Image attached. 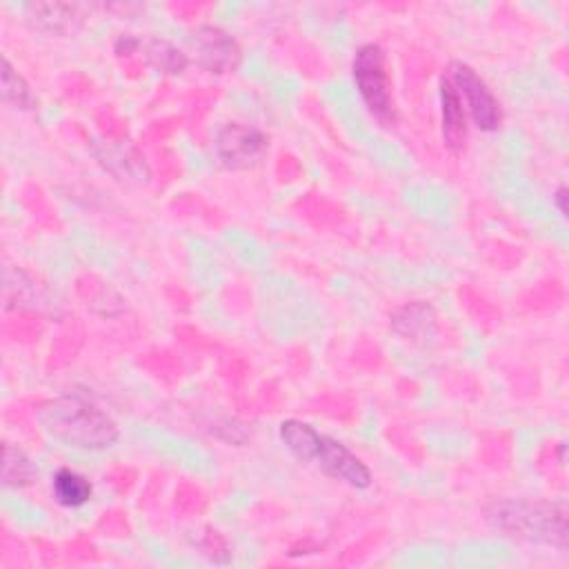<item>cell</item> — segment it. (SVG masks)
<instances>
[{
    "label": "cell",
    "instance_id": "6da1fadb",
    "mask_svg": "<svg viewBox=\"0 0 569 569\" xmlns=\"http://www.w3.org/2000/svg\"><path fill=\"white\" fill-rule=\"evenodd\" d=\"M42 429L58 442L80 451H104L120 440L118 422L82 396H58L36 411Z\"/></svg>",
    "mask_w": 569,
    "mask_h": 569
},
{
    "label": "cell",
    "instance_id": "7a4b0ae2",
    "mask_svg": "<svg viewBox=\"0 0 569 569\" xmlns=\"http://www.w3.org/2000/svg\"><path fill=\"white\" fill-rule=\"evenodd\" d=\"M278 436L291 456L333 480H340L353 489H367L373 480L369 467L347 445L320 433L309 422L296 418L282 420Z\"/></svg>",
    "mask_w": 569,
    "mask_h": 569
},
{
    "label": "cell",
    "instance_id": "3957f363",
    "mask_svg": "<svg viewBox=\"0 0 569 569\" xmlns=\"http://www.w3.org/2000/svg\"><path fill=\"white\" fill-rule=\"evenodd\" d=\"M487 522L520 542L567 549V502L556 500H493L485 509Z\"/></svg>",
    "mask_w": 569,
    "mask_h": 569
},
{
    "label": "cell",
    "instance_id": "277c9868",
    "mask_svg": "<svg viewBox=\"0 0 569 569\" xmlns=\"http://www.w3.org/2000/svg\"><path fill=\"white\" fill-rule=\"evenodd\" d=\"M353 84L367 111L382 124L396 122V107L391 98L389 76H387V56L380 44H362L351 62Z\"/></svg>",
    "mask_w": 569,
    "mask_h": 569
},
{
    "label": "cell",
    "instance_id": "5b68a950",
    "mask_svg": "<svg viewBox=\"0 0 569 569\" xmlns=\"http://www.w3.org/2000/svg\"><path fill=\"white\" fill-rule=\"evenodd\" d=\"M449 80L460 93V100H465L473 124L487 133L498 131L502 124V107L487 82L465 62H451Z\"/></svg>",
    "mask_w": 569,
    "mask_h": 569
},
{
    "label": "cell",
    "instance_id": "8992f818",
    "mask_svg": "<svg viewBox=\"0 0 569 569\" xmlns=\"http://www.w3.org/2000/svg\"><path fill=\"white\" fill-rule=\"evenodd\" d=\"M267 149V136L260 129L242 122H227L224 127H220L213 140L218 162L231 171L256 167L264 158Z\"/></svg>",
    "mask_w": 569,
    "mask_h": 569
},
{
    "label": "cell",
    "instance_id": "52a82bcc",
    "mask_svg": "<svg viewBox=\"0 0 569 569\" xmlns=\"http://www.w3.org/2000/svg\"><path fill=\"white\" fill-rule=\"evenodd\" d=\"M187 42L196 56V64L207 73H229L240 64V44L220 27L200 24L189 33Z\"/></svg>",
    "mask_w": 569,
    "mask_h": 569
},
{
    "label": "cell",
    "instance_id": "ba28073f",
    "mask_svg": "<svg viewBox=\"0 0 569 569\" xmlns=\"http://www.w3.org/2000/svg\"><path fill=\"white\" fill-rule=\"evenodd\" d=\"M96 160L120 182L144 184L151 178V169L144 162L142 153L122 140H102L93 142Z\"/></svg>",
    "mask_w": 569,
    "mask_h": 569
},
{
    "label": "cell",
    "instance_id": "9c48e42d",
    "mask_svg": "<svg viewBox=\"0 0 569 569\" xmlns=\"http://www.w3.org/2000/svg\"><path fill=\"white\" fill-rule=\"evenodd\" d=\"M438 100H440V129L442 142L451 153H460L467 142V113L449 76H442L438 82Z\"/></svg>",
    "mask_w": 569,
    "mask_h": 569
},
{
    "label": "cell",
    "instance_id": "30bf717a",
    "mask_svg": "<svg viewBox=\"0 0 569 569\" xmlns=\"http://www.w3.org/2000/svg\"><path fill=\"white\" fill-rule=\"evenodd\" d=\"M27 20L47 33L69 36L82 24V7L69 2H31L24 7Z\"/></svg>",
    "mask_w": 569,
    "mask_h": 569
},
{
    "label": "cell",
    "instance_id": "8fae6325",
    "mask_svg": "<svg viewBox=\"0 0 569 569\" xmlns=\"http://www.w3.org/2000/svg\"><path fill=\"white\" fill-rule=\"evenodd\" d=\"M51 489H53L56 502L62 507H69V509H78V507L87 505L93 493L89 478L69 467H62L53 473Z\"/></svg>",
    "mask_w": 569,
    "mask_h": 569
},
{
    "label": "cell",
    "instance_id": "7c38bea8",
    "mask_svg": "<svg viewBox=\"0 0 569 569\" xmlns=\"http://www.w3.org/2000/svg\"><path fill=\"white\" fill-rule=\"evenodd\" d=\"M144 58L147 62L156 69V71H162V73H169V76H178L187 69L189 64V58L182 49H178L171 40H164V38H149L144 44Z\"/></svg>",
    "mask_w": 569,
    "mask_h": 569
},
{
    "label": "cell",
    "instance_id": "4fadbf2b",
    "mask_svg": "<svg viewBox=\"0 0 569 569\" xmlns=\"http://www.w3.org/2000/svg\"><path fill=\"white\" fill-rule=\"evenodd\" d=\"M18 287L4 278V307H16V309H40L49 307L51 298L42 287H38L31 278H27L22 271L16 273Z\"/></svg>",
    "mask_w": 569,
    "mask_h": 569
},
{
    "label": "cell",
    "instance_id": "5bb4252c",
    "mask_svg": "<svg viewBox=\"0 0 569 569\" xmlns=\"http://www.w3.org/2000/svg\"><path fill=\"white\" fill-rule=\"evenodd\" d=\"M2 102L20 109V111H29L36 107V96L29 87V82L13 69V64L9 62L7 56H2Z\"/></svg>",
    "mask_w": 569,
    "mask_h": 569
},
{
    "label": "cell",
    "instance_id": "9a60e30c",
    "mask_svg": "<svg viewBox=\"0 0 569 569\" xmlns=\"http://www.w3.org/2000/svg\"><path fill=\"white\" fill-rule=\"evenodd\" d=\"M38 476L31 458L13 445H4V458H2V485L9 489H22L33 482Z\"/></svg>",
    "mask_w": 569,
    "mask_h": 569
},
{
    "label": "cell",
    "instance_id": "2e32d148",
    "mask_svg": "<svg viewBox=\"0 0 569 569\" xmlns=\"http://www.w3.org/2000/svg\"><path fill=\"white\" fill-rule=\"evenodd\" d=\"M138 47H142V42H140L138 38H133V36H120V38L116 40V44H113V51H116L118 56H131V53L138 51Z\"/></svg>",
    "mask_w": 569,
    "mask_h": 569
},
{
    "label": "cell",
    "instance_id": "e0dca14e",
    "mask_svg": "<svg viewBox=\"0 0 569 569\" xmlns=\"http://www.w3.org/2000/svg\"><path fill=\"white\" fill-rule=\"evenodd\" d=\"M551 200H553V207H556V211H558L562 218H567V216H569V209H567L569 191H567V187H565V184H558V189L553 191Z\"/></svg>",
    "mask_w": 569,
    "mask_h": 569
},
{
    "label": "cell",
    "instance_id": "ac0fdd59",
    "mask_svg": "<svg viewBox=\"0 0 569 569\" xmlns=\"http://www.w3.org/2000/svg\"><path fill=\"white\" fill-rule=\"evenodd\" d=\"M556 451H558V462L565 465V460H567V445H565V442H558V449H556Z\"/></svg>",
    "mask_w": 569,
    "mask_h": 569
}]
</instances>
